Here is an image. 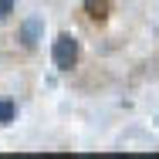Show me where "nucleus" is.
Instances as JSON below:
<instances>
[{
    "label": "nucleus",
    "instance_id": "f257e3e1",
    "mask_svg": "<svg viewBox=\"0 0 159 159\" xmlns=\"http://www.w3.org/2000/svg\"><path fill=\"white\" fill-rule=\"evenodd\" d=\"M51 61H54L58 71L78 68V61H81V41H78L75 34H58L54 44H51Z\"/></svg>",
    "mask_w": 159,
    "mask_h": 159
},
{
    "label": "nucleus",
    "instance_id": "f03ea898",
    "mask_svg": "<svg viewBox=\"0 0 159 159\" xmlns=\"http://www.w3.org/2000/svg\"><path fill=\"white\" fill-rule=\"evenodd\" d=\"M41 34H44V20H37V17H31V20L20 24V41H24V48H37Z\"/></svg>",
    "mask_w": 159,
    "mask_h": 159
},
{
    "label": "nucleus",
    "instance_id": "7ed1b4c3",
    "mask_svg": "<svg viewBox=\"0 0 159 159\" xmlns=\"http://www.w3.org/2000/svg\"><path fill=\"white\" fill-rule=\"evenodd\" d=\"M85 14H88V20H108V14H112V0H85Z\"/></svg>",
    "mask_w": 159,
    "mask_h": 159
},
{
    "label": "nucleus",
    "instance_id": "20e7f679",
    "mask_svg": "<svg viewBox=\"0 0 159 159\" xmlns=\"http://www.w3.org/2000/svg\"><path fill=\"white\" fill-rule=\"evenodd\" d=\"M17 119V102H10V98H0V125H10Z\"/></svg>",
    "mask_w": 159,
    "mask_h": 159
},
{
    "label": "nucleus",
    "instance_id": "39448f33",
    "mask_svg": "<svg viewBox=\"0 0 159 159\" xmlns=\"http://www.w3.org/2000/svg\"><path fill=\"white\" fill-rule=\"evenodd\" d=\"M14 10H17V0H0V20H7Z\"/></svg>",
    "mask_w": 159,
    "mask_h": 159
}]
</instances>
